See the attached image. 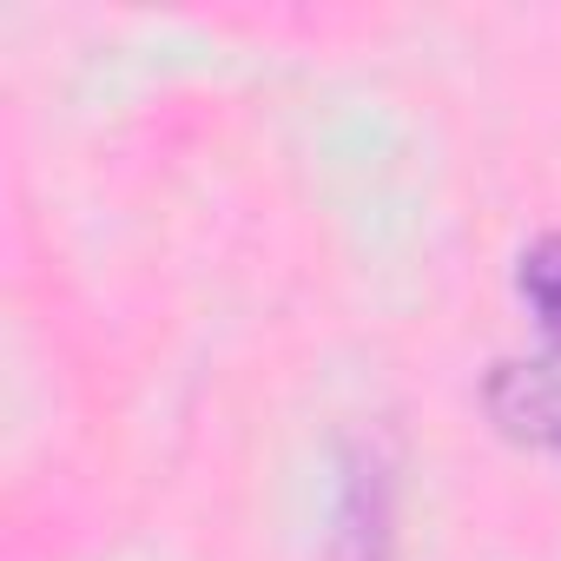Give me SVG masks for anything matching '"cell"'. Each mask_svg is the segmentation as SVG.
<instances>
[{
	"mask_svg": "<svg viewBox=\"0 0 561 561\" xmlns=\"http://www.w3.org/2000/svg\"><path fill=\"white\" fill-rule=\"evenodd\" d=\"M515 285H522L528 311H535V318L561 337V231L522 251V277H515Z\"/></svg>",
	"mask_w": 561,
	"mask_h": 561,
	"instance_id": "cell-1",
	"label": "cell"
}]
</instances>
